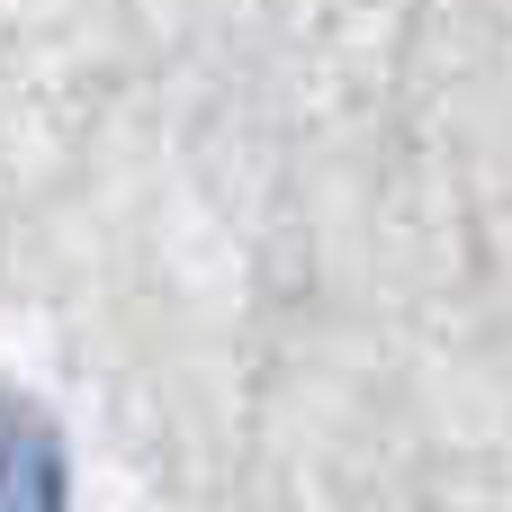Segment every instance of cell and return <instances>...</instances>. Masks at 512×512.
<instances>
[{"instance_id":"cell-1","label":"cell","mask_w":512,"mask_h":512,"mask_svg":"<svg viewBox=\"0 0 512 512\" xmlns=\"http://www.w3.org/2000/svg\"><path fill=\"white\" fill-rule=\"evenodd\" d=\"M0 512H63V450L27 405H0Z\"/></svg>"}]
</instances>
